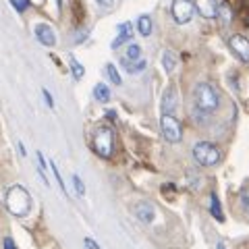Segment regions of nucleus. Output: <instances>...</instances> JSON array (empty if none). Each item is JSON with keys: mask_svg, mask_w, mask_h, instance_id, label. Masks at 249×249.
I'll return each mask as SVG.
<instances>
[{"mask_svg": "<svg viewBox=\"0 0 249 249\" xmlns=\"http://www.w3.org/2000/svg\"><path fill=\"white\" fill-rule=\"evenodd\" d=\"M124 60H129V62H139V60H143L142 58V46L139 44H129V48H127V54H124Z\"/></svg>", "mask_w": 249, "mask_h": 249, "instance_id": "14", "label": "nucleus"}, {"mask_svg": "<svg viewBox=\"0 0 249 249\" xmlns=\"http://www.w3.org/2000/svg\"><path fill=\"white\" fill-rule=\"evenodd\" d=\"M193 158L201 166H214L220 162V150L210 142H199L193 147Z\"/></svg>", "mask_w": 249, "mask_h": 249, "instance_id": "4", "label": "nucleus"}, {"mask_svg": "<svg viewBox=\"0 0 249 249\" xmlns=\"http://www.w3.org/2000/svg\"><path fill=\"white\" fill-rule=\"evenodd\" d=\"M83 245L88 247V249H100V247H98V243H96V241H93V239H89V237L83 241Z\"/></svg>", "mask_w": 249, "mask_h": 249, "instance_id": "26", "label": "nucleus"}, {"mask_svg": "<svg viewBox=\"0 0 249 249\" xmlns=\"http://www.w3.org/2000/svg\"><path fill=\"white\" fill-rule=\"evenodd\" d=\"M218 17L222 19V23L227 25V23H231V19H232V13H231V9L227 4H220V9H218Z\"/></svg>", "mask_w": 249, "mask_h": 249, "instance_id": "20", "label": "nucleus"}, {"mask_svg": "<svg viewBox=\"0 0 249 249\" xmlns=\"http://www.w3.org/2000/svg\"><path fill=\"white\" fill-rule=\"evenodd\" d=\"M106 75L110 77V81H112L114 85H121V83H123L121 75H119V71H116V67L112 65V62H108V65H106Z\"/></svg>", "mask_w": 249, "mask_h": 249, "instance_id": "18", "label": "nucleus"}, {"mask_svg": "<svg viewBox=\"0 0 249 249\" xmlns=\"http://www.w3.org/2000/svg\"><path fill=\"white\" fill-rule=\"evenodd\" d=\"M229 46H231V50L235 52V56L239 60L249 62V40H247L245 36H241V34L231 36L229 37Z\"/></svg>", "mask_w": 249, "mask_h": 249, "instance_id": "7", "label": "nucleus"}, {"mask_svg": "<svg viewBox=\"0 0 249 249\" xmlns=\"http://www.w3.org/2000/svg\"><path fill=\"white\" fill-rule=\"evenodd\" d=\"M177 102H178V96H177V89L175 88H168L162 96V112L164 114H173L177 110Z\"/></svg>", "mask_w": 249, "mask_h": 249, "instance_id": "10", "label": "nucleus"}, {"mask_svg": "<svg viewBox=\"0 0 249 249\" xmlns=\"http://www.w3.org/2000/svg\"><path fill=\"white\" fill-rule=\"evenodd\" d=\"M6 210L13 214V216H25L29 210H31V197L25 187L21 185H15L6 193Z\"/></svg>", "mask_w": 249, "mask_h": 249, "instance_id": "2", "label": "nucleus"}, {"mask_svg": "<svg viewBox=\"0 0 249 249\" xmlns=\"http://www.w3.org/2000/svg\"><path fill=\"white\" fill-rule=\"evenodd\" d=\"M93 98H96L98 102H108V100H110V89H108L104 83H98L96 88H93Z\"/></svg>", "mask_w": 249, "mask_h": 249, "instance_id": "15", "label": "nucleus"}, {"mask_svg": "<svg viewBox=\"0 0 249 249\" xmlns=\"http://www.w3.org/2000/svg\"><path fill=\"white\" fill-rule=\"evenodd\" d=\"M210 210H212V216L216 218L218 222L224 220V214H222V208H220V201H218L216 193H212V196H210Z\"/></svg>", "mask_w": 249, "mask_h": 249, "instance_id": "13", "label": "nucleus"}, {"mask_svg": "<svg viewBox=\"0 0 249 249\" xmlns=\"http://www.w3.org/2000/svg\"><path fill=\"white\" fill-rule=\"evenodd\" d=\"M135 216H137L142 222L150 224V222L154 220V216H156L154 206L150 204V201H139V204H135Z\"/></svg>", "mask_w": 249, "mask_h": 249, "instance_id": "11", "label": "nucleus"}, {"mask_svg": "<svg viewBox=\"0 0 249 249\" xmlns=\"http://www.w3.org/2000/svg\"><path fill=\"white\" fill-rule=\"evenodd\" d=\"M193 104H196L199 112L212 114L214 110H218V106H220V93H218L214 85L197 83L196 88H193Z\"/></svg>", "mask_w": 249, "mask_h": 249, "instance_id": "1", "label": "nucleus"}, {"mask_svg": "<svg viewBox=\"0 0 249 249\" xmlns=\"http://www.w3.org/2000/svg\"><path fill=\"white\" fill-rule=\"evenodd\" d=\"M11 2H13V6H15V9H17L19 13H23V11H25L27 6H29V0H11Z\"/></svg>", "mask_w": 249, "mask_h": 249, "instance_id": "24", "label": "nucleus"}, {"mask_svg": "<svg viewBox=\"0 0 249 249\" xmlns=\"http://www.w3.org/2000/svg\"><path fill=\"white\" fill-rule=\"evenodd\" d=\"M193 4H196V9H197V13L201 15V17H206V19L218 17L220 4H218L216 0H193Z\"/></svg>", "mask_w": 249, "mask_h": 249, "instance_id": "8", "label": "nucleus"}, {"mask_svg": "<svg viewBox=\"0 0 249 249\" xmlns=\"http://www.w3.org/2000/svg\"><path fill=\"white\" fill-rule=\"evenodd\" d=\"M44 98H46V104H48L50 108H54V100H52V96H50L48 89H44Z\"/></svg>", "mask_w": 249, "mask_h": 249, "instance_id": "27", "label": "nucleus"}, {"mask_svg": "<svg viewBox=\"0 0 249 249\" xmlns=\"http://www.w3.org/2000/svg\"><path fill=\"white\" fill-rule=\"evenodd\" d=\"M218 249H227V247H224L222 243H218Z\"/></svg>", "mask_w": 249, "mask_h": 249, "instance_id": "30", "label": "nucleus"}, {"mask_svg": "<svg viewBox=\"0 0 249 249\" xmlns=\"http://www.w3.org/2000/svg\"><path fill=\"white\" fill-rule=\"evenodd\" d=\"M36 37L44 46H54L56 44V34H54V29L50 25H46V23H37L36 25Z\"/></svg>", "mask_w": 249, "mask_h": 249, "instance_id": "9", "label": "nucleus"}, {"mask_svg": "<svg viewBox=\"0 0 249 249\" xmlns=\"http://www.w3.org/2000/svg\"><path fill=\"white\" fill-rule=\"evenodd\" d=\"M71 71H73L75 79H81V77H83V67L77 60H71Z\"/></svg>", "mask_w": 249, "mask_h": 249, "instance_id": "23", "label": "nucleus"}, {"mask_svg": "<svg viewBox=\"0 0 249 249\" xmlns=\"http://www.w3.org/2000/svg\"><path fill=\"white\" fill-rule=\"evenodd\" d=\"M131 31H133V27H131V23H121L119 25V36H116V40L112 42V48H119L121 44H124L131 37Z\"/></svg>", "mask_w": 249, "mask_h": 249, "instance_id": "12", "label": "nucleus"}, {"mask_svg": "<svg viewBox=\"0 0 249 249\" xmlns=\"http://www.w3.org/2000/svg\"><path fill=\"white\" fill-rule=\"evenodd\" d=\"M160 129H162V135H164L166 142H170V143H178V142H181L183 129H181V123L175 119V114H162Z\"/></svg>", "mask_w": 249, "mask_h": 249, "instance_id": "5", "label": "nucleus"}, {"mask_svg": "<svg viewBox=\"0 0 249 249\" xmlns=\"http://www.w3.org/2000/svg\"><path fill=\"white\" fill-rule=\"evenodd\" d=\"M91 145L93 150H96L98 156H102V158H110L112 152H114V131L110 127H98L93 131V139H91Z\"/></svg>", "mask_w": 249, "mask_h": 249, "instance_id": "3", "label": "nucleus"}, {"mask_svg": "<svg viewBox=\"0 0 249 249\" xmlns=\"http://www.w3.org/2000/svg\"><path fill=\"white\" fill-rule=\"evenodd\" d=\"M123 65L127 67V71H129V73H139V71H143V69H145V60L129 62V60H124V58H123Z\"/></svg>", "mask_w": 249, "mask_h": 249, "instance_id": "19", "label": "nucleus"}, {"mask_svg": "<svg viewBox=\"0 0 249 249\" xmlns=\"http://www.w3.org/2000/svg\"><path fill=\"white\" fill-rule=\"evenodd\" d=\"M100 6H104V9H110V6L114 4V0H98Z\"/></svg>", "mask_w": 249, "mask_h": 249, "instance_id": "28", "label": "nucleus"}, {"mask_svg": "<svg viewBox=\"0 0 249 249\" xmlns=\"http://www.w3.org/2000/svg\"><path fill=\"white\" fill-rule=\"evenodd\" d=\"M241 201H243V208H245V212L249 214V187H245V189L241 191Z\"/></svg>", "mask_w": 249, "mask_h": 249, "instance_id": "25", "label": "nucleus"}, {"mask_svg": "<svg viewBox=\"0 0 249 249\" xmlns=\"http://www.w3.org/2000/svg\"><path fill=\"white\" fill-rule=\"evenodd\" d=\"M162 65H164L166 73H173L175 69H177V56H175V52L166 50L164 54H162Z\"/></svg>", "mask_w": 249, "mask_h": 249, "instance_id": "17", "label": "nucleus"}, {"mask_svg": "<svg viewBox=\"0 0 249 249\" xmlns=\"http://www.w3.org/2000/svg\"><path fill=\"white\" fill-rule=\"evenodd\" d=\"M50 168H52V175H54V178H56V183L60 185V191H62V193H67V187H65V183H62L60 173H58V168H56V162H54V160H50Z\"/></svg>", "mask_w": 249, "mask_h": 249, "instance_id": "21", "label": "nucleus"}, {"mask_svg": "<svg viewBox=\"0 0 249 249\" xmlns=\"http://www.w3.org/2000/svg\"><path fill=\"white\" fill-rule=\"evenodd\" d=\"M170 13H173V19L178 25H185L193 19V13H196V4L193 0H175L173 6H170Z\"/></svg>", "mask_w": 249, "mask_h": 249, "instance_id": "6", "label": "nucleus"}, {"mask_svg": "<svg viewBox=\"0 0 249 249\" xmlns=\"http://www.w3.org/2000/svg\"><path fill=\"white\" fill-rule=\"evenodd\" d=\"M73 185H75V191H77V196H85V187H83V181L77 175H73Z\"/></svg>", "mask_w": 249, "mask_h": 249, "instance_id": "22", "label": "nucleus"}, {"mask_svg": "<svg viewBox=\"0 0 249 249\" xmlns=\"http://www.w3.org/2000/svg\"><path fill=\"white\" fill-rule=\"evenodd\" d=\"M4 249H17L13 243V239H4Z\"/></svg>", "mask_w": 249, "mask_h": 249, "instance_id": "29", "label": "nucleus"}, {"mask_svg": "<svg viewBox=\"0 0 249 249\" xmlns=\"http://www.w3.org/2000/svg\"><path fill=\"white\" fill-rule=\"evenodd\" d=\"M137 29H139V34H142L143 37H147L152 34V19L147 17V15H142L137 21Z\"/></svg>", "mask_w": 249, "mask_h": 249, "instance_id": "16", "label": "nucleus"}]
</instances>
